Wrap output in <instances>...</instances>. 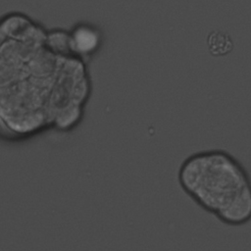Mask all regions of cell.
<instances>
[{
  "mask_svg": "<svg viewBox=\"0 0 251 251\" xmlns=\"http://www.w3.org/2000/svg\"><path fill=\"white\" fill-rule=\"evenodd\" d=\"M28 15L0 17V139L25 141L82 121L91 95L86 64L53 51Z\"/></svg>",
  "mask_w": 251,
  "mask_h": 251,
  "instance_id": "1",
  "label": "cell"
},
{
  "mask_svg": "<svg viewBox=\"0 0 251 251\" xmlns=\"http://www.w3.org/2000/svg\"><path fill=\"white\" fill-rule=\"evenodd\" d=\"M177 180L194 203L223 224L240 226L251 221V177L229 152L207 149L187 156Z\"/></svg>",
  "mask_w": 251,
  "mask_h": 251,
  "instance_id": "2",
  "label": "cell"
},
{
  "mask_svg": "<svg viewBox=\"0 0 251 251\" xmlns=\"http://www.w3.org/2000/svg\"><path fill=\"white\" fill-rule=\"evenodd\" d=\"M67 33L70 54L85 64L97 56L105 42V34L102 28L88 21L74 24L67 29Z\"/></svg>",
  "mask_w": 251,
  "mask_h": 251,
  "instance_id": "3",
  "label": "cell"
},
{
  "mask_svg": "<svg viewBox=\"0 0 251 251\" xmlns=\"http://www.w3.org/2000/svg\"><path fill=\"white\" fill-rule=\"evenodd\" d=\"M209 52L213 56H226L233 49V41L230 36L223 31L213 30L207 37Z\"/></svg>",
  "mask_w": 251,
  "mask_h": 251,
  "instance_id": "4",
  "label": "cell"
}]
</instances>
